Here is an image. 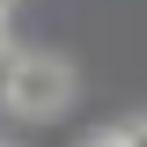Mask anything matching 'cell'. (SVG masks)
I'll return each instance as SVG.
<instances>
[{
	"mask_svg": "<svg viewBox=\"0 0 147 147\" xmlns=\"http://www.w3.org/2000/svg\"><path fill=\"white\" fill-rule=\"evenodd\" d=\"M0 96H7V110H22V118H59V110L74 103V66L59 52H22V59H7Z\"/></svg>",
	"mask_w": 147,
	"mask_h": 147,
	"instance_id": "cell-1",
	"label": "cell"
},
{
	"mask_svg": "<svg viewBox=\"0 0 147 147\" xmlns=\"http://www.w3.org/2000/svg\"><path fill=\"white\" fill-rule=\"evenodd\" d=\"M81 147H125V125L118 132H96V140H81Z\"/></svg>",
	"mask_w": 147,
	"mask_h": 147,
	"instance_id": "cell-2",
	"label": "cell"
},
{
	"mask_svg": "<svg viewBox=\"0 0 147 147\" xmlns=\"http://www.w3.org/2000/svg\"><path fill=\"white\" fill-rule=\"evenodd\" d=\"M125 147H147V118H132V125H125Z\"/></svg>",
	"mask_w": 147,
	"mask_h": 147,
	"instance_id": "cell-3",
	"label": "cell"
},
{
	"mask_svg": "<svg viewBox=\"0 0 147 147\" xmlns=\"http://www.w3.org/2000/svg\"><path fill=\"white\" fill-rule=\"evenodd\" d=\"M7 7H15V0H0V22H7Z\"/></svg>",
	"mask_w": 147,
	"mask_h": 147,
	"instance_id": "cell-4",
	"label": "cell"
},
{
	"mask_svg": "<svg viewBox=\"0 0 147 147\" xmlns=\"http://www.w3.org/2000/svg\"><path fill=\"white\" fill-rule=\"evenodd\" d=\"M0 147H7V140H0Z\"/></svg>",
	"mask_w": 147,
	"mask_h": 147,
	"instance_id": "cell-5",
	"label": "cell"
}]
</instances>
